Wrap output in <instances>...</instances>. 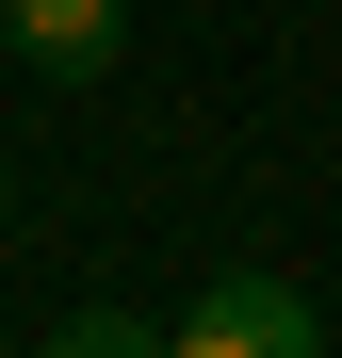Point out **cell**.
<instances>
[{
	"label": "cell",
	"mask_w": 342,
	"mask_h": 358,
	"mask_svg": "<svg viewBox=\"0 0 342 358\" xmlns=\"http://www.w3.org/2000/svg\"><path fill=\"white\" fill-rule=\"evenodd\" d=\"M163 342L180 358H310L326 342V293H294L277 261H212L196 310H163Z\"/></svg>",
	"instance_id": "cell-1"
},
{
	"label": "cell",
	"mask_w": 342,
	"mask_h": 358,
	"mask_svg": "<svg viewBox=\"0 0 342 358\" xmlns=\"http://www.w3.org/2000/svg\"><path fill=\"white\" fill-rule=\"evenodd\" d=\"M0 33H17L33 82H98L114 49H131V0H0Z\"/></svg>",
	"instance_id": "cell-2"
},
{
	"label": "cell",
	"mask_w": 342,
	"mask_h": 358,
	"mask_svg": "<svg viewBox=\"0 0 342 358\" xmlns=\"http://www.w3.org/2000/svg\"><path fill=\"white\" fill-rule=\"evenodd\" d=\"M163 326L147 310H98V293H82V310H49V358H147Z\"/></svg>",
	"instance_id": "cell-3"
},
{
	"label": "cell",
	"mask_w": 342,
	"mask_h": 358,
	"mask_svg": "<svg viewBox=\"0 0 342 358\" xmlns=\"http://www.w3.org/2000/svg\"><path fill=\"white\" fill-rule=\"evenodd\" d=\"M0 212H17V163H0Z\"/></svg>",
	"instance_id": "cell-4"
}]
</instances>
